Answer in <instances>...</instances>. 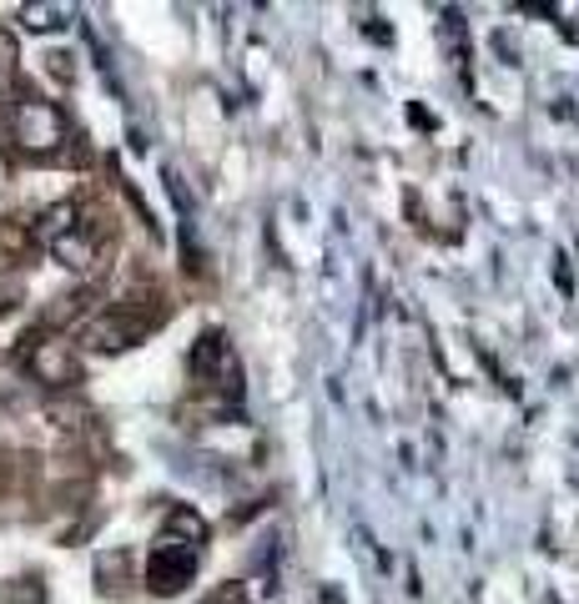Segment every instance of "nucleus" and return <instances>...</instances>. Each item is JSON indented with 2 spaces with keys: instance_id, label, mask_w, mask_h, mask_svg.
Wrapping results in <instances>:
<instances>
[{
  "instance_id": "9d476101",
  "label": "nucleus",
  "mask_w": 579,
  "mask_h": 604,
  "mask_svg": "<svg viewBox=\"0 0 579 604\" xmlns=\"http://www.w3.org/2000/svg\"><path fill=\"white\" fill-rule=\"evenodd\" d=\"M51 253H55V263H67V267H77V273H87V267L96 263V242L81 237V227H77V232H67V237L55 242Z\"/></svg>"
},
{
  "instance_id": "9b49d317",
  "label": "nucleus",
  "mask_w": 579,
  "mask_h": 604,
  "mask_svg": "<svg viewBox=\"0 0 579 604\" xmlns=\"http://www.w3.org/2000/svg\"><path fill=\"white\" fill-rule=\"evenodd\" d=\"M0 604H45L41 574H21V580H6V584H0Z\"/></svg>"
},
{
  "instance_id": "6ab92c4d",
  "label": "nucleus",
  "mask_w": 579,
  "mask_h": 604,
  "mask_svg": "<svg viewBox=\"0 0 579 604\" xmlns=\"http://www.w3.org/2000/svg\"><path fill=\"white\" fill-rule=\"evenodd\" d=\"M11 91H16V86H11V76L0 71V106H11Z\"/></svg>"
},
{
  "instance_id": "0eeeda50",
  "label": "nucleus",
  "mask_w": 579,
  "mask_h": 604,
  "mask_svg": "<svg viewBox=\"0 0 579 604\" xmlns=\"http://www.w3.org/2000/svg\"><path fill=\"white\" fill-rule=\"evenodd\" d=\"M67 232H77V207H71V202H55V207H45L41 217H35L31 237L41 242V247H55Z\"/></svg>"
},
{
  "instance_id": "423d86ee",
  "label": "nucleus",
  "mask_w": 579,
  "mask_h": 604,
  "mask_svg": "<svg viewBox=\"0 0 579 604\" xmlns=\"http://www.w3.org/2000/svg\"><path fill=\"white\" fill-rule=\"evenodd\" d=\"M71 16H77V11L61 6V0H26V6H21V25H26V31H35V35L71 25Z\"/></svg>"
},
{
  "instance_id": "ddd939ff",
  "label": "nucleus",
  "mask_w": 579,
  "mask_h": 604,
  "mask_svg": "<svg viewBox=\"0 0 579 604\" xmlns=\"http://www.w3.org/2000/svg\"><path fill=\"white\" fill-rule=\"evenodd\" d=\"M186 534L192 544H202L207 539V524H202V514H192V509H172V519H166V539Z\"/></svg>"
},
{
  "instance_id": "dca6fc26",
  "label": "nucleus",
  "mask_w": 579,
  "mask_h": 604,
  "mask_svg": "<svg viewBox=\"0 0 579 604\" xmlns=\"http://www.w3.org/2000/svg\"><path fill=\"white\" fill-rule=\"evenodd\" d=\"M51 71H55L61 81H71V55H67V51H55V55H51Z\"/></svg>"
},
{
  "instance_id": "4468645a",
  "label": "nucleus",
  "mask_w": 579,
  "mask_h": 604,
  "mask_svg": "<svg viewBox=\"0 0 579 604\" xmlns=\"http://www.w3.org/2000/svg\"><path fill=\"white\" fill-rule=\"evenodd\" d=\"M21 303H26V277L6 267V273H0V318H6V313H16Z\"/></svg>"
},
{
  "instance_id": "f8f14e48",
  "label": "nucleus",
  "mask_w": 579,
  "mask_h": 604,
  "mask_svg": "<svg viewBox=\"0 0 579 604\" xmlns=\"http://www.w3.org/2000/svg\"><path fill=\"white\" fill-rule=\"evenodd\" d=\"M91 303H96V293H87V287H81V293H67V297H61V303L51 308V318H45V323H51V328H61V323H77L81 313L91 308Z\"/></svg>"
},
{
  "instance_id": "6e6552de",
  "label": "nucleus",
  "mask_w": 579,
  "mask_h": 604,
  "mask_svg": "<svg viewBox=\"0 0 579 604\" xmlns=\"http://www.w3.org/2000/svg\"><path fill=\"white\" fill-rule=\"evenodd\" d=\"M96 580H101V594H121L126 584H132V554L126 550L96 554Z\"/></svg>"
},
{
  "instance_id": "a211bd4d",
  "label": "nucleus",
  "mask_w": 579,
  "mask_h": 604,
  "mask_svg": "<svg viewBox=\"0 0 579 604\" xmlns=\"http://www.w3.org/2000/svg\"><path fill=\"white\" fill-rule=\"evenodd\" d=\"M11 479H16V469H11V453L0 449V489H6V483H11Z\"/></svg>"
},
{
  "instance_id": "39448f33",
  "label": "nucleus",
  "mask_w": 579,
  "mask_h": 604,
  "mask_svg": "<svg viewBox=\"0 0 579 604\" xmlns=\"http://www.w3.org/2000/svg\"><path fill=\"white\" fill-rule=\"evenodd\" d=\"M227 362H232V352H227V338L222 332H202L197 338V348H192V358H186V368H192V378H227Z\"/></svg>"
},
{
  "instance_id": "7ed1b4c3",
  "label": "nucleus",
  "mask_w": 579,
  "mask_h": 604,
  "mask_svg": "<svg viewBox=\"0 0 579 604\" xmlns=\"http://www.w3.org/2000/svg\"><path fill=\"white\" fill-rule=\"evenodd\" d=\"M26 368L35 383H45L51 393H71L81 383V358L55 338H26Z\"/></svg>"
},
{
  "instance_id": "f257e3e1",
  "label": "nucleus",
  "mask_w": 579,
  "mask_h": 604,
  "mask_svg": "<svg viewBox=\"0 0 579 604\" xmlns=\"http://www.w3.org/2000/svg\"><path fill=\"white\" fill-rule=\"evenodd\" d=\"M11 132H16V142H21V152L51 156L67 146V116H61L55 101H16Z\"/></svg>"
},
{
  "instance_id": "f3484780",
  "label": "nucleus",
  "mask_w": 579,
  "mask_h": 604,
  "mask_svg": "<svg viewBox=\"0 0 579 604\" xmlns=\"http://www.w3.org/2000/svg\"><path fill=\"white\" fill-rule=\"evenodd\" d=\"M207 604H247V594H242V590H222V594H212Z\"/></svg>"
},
{
  "instance_id": "1a4fd4ad",
  "label": "nucleus",
  "mask_w": 579,
  "mask_h": 604,
  "mask_svg": "<svg viewBox=\"0 0 579 604\" xmlns=\"http://www.w3.org/2000/svg\"><path fill=\"white\" fill-rule=\"evenodd\" d=\"M45 423L61 433H81L91 423V408L81 403V398H51V403H45Z\"/></svg>"
},
{
  "instance_id": "20e7f679",
  "label": "nucleus",
  "mask_w": 579,
  "mask_h": 604,
  "mask_svg": "<svg viewBox=\"0 0 579 604\" xmlns=\"http://www.w3.org/2000/svg\"><path fill=\"white\" fill-rule=\"evenodd\" d=\"M197 574V554L186 550L182 539H156V550L146 554V590L152 594H182Z\"/></svg>"
},
{
  "instance_id": "2eb2a0df",
  "label": "nucleus",
  "mask_w": 579,
  "mask_h": 604,
  "mask_svg": "<svg viewBox=\"0 0 579 604\" xmlns=\"http://www.w3.org/2000/svg\"><path fill=\"white\" fill-rule=\"evenodd\" d=\"M0 71H6V76L16 71V35L6 31V25H0Z\"/></svg>"
},
{
  "instance_id": "f03ea898",
  "label": "nucleus",
  "mask_w": 579,
  "mask_h": 604,
  "mask_svg": "<svg viewBox=\"0 0 579 604\" xmlns=\"http://www.w3.org/2000/svg\"><path fill=\"white\" fill-rule=\"evenodd\" d=\"M152 328L156 323L132 308H106V313L81 323V342H87L91 352H121V348H132V342H142Z\"/></svg>"
}]
</instances>
